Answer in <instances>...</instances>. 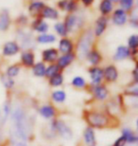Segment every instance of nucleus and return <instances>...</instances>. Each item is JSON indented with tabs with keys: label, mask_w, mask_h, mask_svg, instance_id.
I'll return each instance as SVG.
<instances>
[{
	"label": "nucleus",
	"mask_w": 138,
	"mask_h": 146,
	"mask_svg": "<svg viewBox=\"0 0 138 146\" xmlns=\"http://www.w3.org/2000/svg\"><path fill=\"white\" fill-rule=\"evenodd\" d=\"M94 38H95V35L93 33V31L91 30L84 31L81 37L79 38L77 43V54L81 59L86 58L88 52L92 49Z\"/></svg>",
	"instance_id": "f257e3e1"
},
{
	"label": "nucleus",
	"mask_w": 138,
	"mask_h": 146,
	"mask_svg": "<svg viewBox=\"0 0 138 146\" xmlns=\"http://www.w3.org/2000/svg\"><path fill=\"white\" fill-rule=\"evenodd\" d=\"M67 33H75L80 31L85 24V20L83 15L76 13H67L63 20Z\"/></svg>",
	"instance_id": "f03ea898"
},
{
	"label": "nucleus",
	"mask_w": 138,
	"mask_h": 146,
	"mask_svg": "<svg viewBox=\"0 0 138 146\" xmlns=\"http://www.w3.org/2000/svg\"><path fill=\"white\" fill-rule=\"evenodd\" d=\"M86 121L91 126L96 128H102L107 126L109 119L102 113L90 112L86 115Z\"/></svg>",
	"instance_id": "7ed1b4c3"
},
{
	"label": "nucleus",
	"mask_w": 138,
	"mask_h": 146,
	"mask_svg": "<svg viewBox=\"0 0 138 146\" xmlns=\"http://www.w3.org/2000/svg\"><path fill=\"white\" fill-rule=\"evenodd\" d=\"M129 20V13L123 11L122 9L117 8L111 14V21L114 26L117 27H121L128 23Z\"/></svg>",
	"instance_id": "20e7f679"
},
{
	"label": "nucleus",
	"mask_w": 138,
	"mask_h": 146,
	"mask_svg": "<svg viewBox=\"0 0 138 146\" xmlns=\"http://www.w3.org/2000/svg\"><path fill=\"white\" fill-rule=\"evenodd\" d=\"M109 23V18L106 16H98L95 22V27H94L93 33L95 37H100L105 33Z\"/></svg>",
	"instance_id": "39448f33"
},
{
	"label": "nucleus",
	"mask_w": 138,
	"mask_h": 146,
	"mask_svg": "<svg viewBox=\"0 0 138 146\" xmlns=\"http://www.w3.org/2000/svg\"><path fill=\"white\" fill-rule=\"evenodd\" d=\"M18 45L20 48H25L26 50H28V48H30L31 46H33V38H32L31 33H28L26 31L20 30L18 31Z\"/></svg>",
	"instance_id": "423d86ee"
},
{
	"label": "nucleus",
	"mask_w": 138,
	"mask_h": 146,
	"mask_svg": "<svg viewBox=\"0 0 138 146\" xmlns=\"http://www.w3.org/2000/svg\"><path fill=\"white\" fill-rule=\"evenodd\" d=\"M45 2L42 0H32L28 6V13L32 18L40 17V13L45 7Z\"/></svg>",
	"instance_id": "0eeeda50"
},
{
	"label": "nucleus",
	"mask_w": 138,
	"mask_h": 146,
	"mask_svg": "<svg viewBox=\"0 0 138 146\" xmlns=\"http://www.w3.org/2000/svg\"><path fill=\"white\" fill-rule=\"evenodd\" d=\"M20 46L16 41H9L5 43L2 48V54L6 57H11L16 55L20 51Z\"/></svg>",
	"instance_id": "6e6552de"
},
{
	"label": "nucleus",
	"mask_w": 138,
	"mask_h": 146,
	"mask_svg": "<svg viewBox=\"0 0 138 146\" xmlns=\"http://www.w3.org/2000/svg\"><path fill=\"white\" fill-rule=\"evenodd\" d=\"M53 128H54V130L57 131V132L61 135V137H63L64 139H72V137H73L72 131L65 123H64V122L60 121H54L53 122Z\"/></svg>",
	"instance_id": "1a4fd4ad"
},
{
	"label": "nucleus",
	"mask_w": 138,
	"mask_h": 146,
	"mask_svg": "<svg viewBox=\"0 0 138 146\" xmlns=\"http://www.w3.org/2000/svg\"><path fill=\"white\" fill-rule=\"evenodd\" d=\"M40 17L45 19H48V20H58L60 18V13H59L58 9H56L52 6H48V5H45V7L43 8L42 11L40 13Z\"/></svg>",
	"instance_id": "9d476101"
},
{
	"label": "nucleus",
	"mask_w": 138,
	"mask_h": 146,
	"mask_svg": "<svg viewBox=\"0 0 138 146\" xmlns=\"http://www.w3.org/2000/svg\"><path fill=\"white\" fill-rule=\"evenodd\" d=\"M31 29L40 34L46 33L49 30V25L43 18L36 17L33 18V21L31 22Z\"/></svg>",
	"instance_id": "9b49d317"
},
{
	"label": "nucleus",
	"mask_w": 138,
	"mask_h": 146,
	"mask_svg": "<svg viewBox=\"0 0 138 146\" xmlns=\"http://www.w3.org/2000/svg\"><path fill=\"white\" fill-rule=\"evenodd\" d=\"M74 50V43L71 39L67 37L61 38L59 41V46H58V51H60L63 54L67 53H72Z\"/></svg>",
	"instance_id": "f8f14e48"
},
{
	"label": "nucleus",
	"mask_w": 138,
	"mask_h": 146,
	"mask_svg": "<svg viewBox=\"0 0 138 146\" xmlns=\"http://www.w3.org/2000/svg\"><path fill=\"white\" fill-rule=\"evenodd\" d=\"M76 58V54L74 52L72 53H67V54H61V56L58 57L57 59V64L56 65L58 66V68L60 69H64L68 66L70 64H72L73 61L75 60Z\"/></svg>",
	"instance_id": "ddd939ff"
},
{
	"label": "nucleus",
	"mask_w": 138,
	"mask_h": 146,
	"mask_svg": "<svg viewBox=\"0 0 138 146\" xmlns=\"http://www.w3.org/2000/svg\"><path fill=\"white\" fill-rule=\"evenodd\" d=\"M59 57V51L57 48H46L45 50L42 52V58L45 63L54 64L57 61Z\"/></svg>",
	"instance_id": "4468645a"
},
{
	"label": "nucleus",
	"mask_w": 138,
	"mask_h": 146,
	"mask_svg": "<svg viewBox=\"0 0 138 146\" xmlns=\"http://www.w3.org/2000/svg\"><path fill=\"white\" fill-rule=\"evenodd\" d=\"M11 23L10 11L7 9L0 11V31H7Z\"/></svg>",
	"instance_id": "2eb2a0df"
},
{
	"label": "nucleus",
	"mask_w": 138,
	"mask_h": 146,
	"mask_svg": "<svg viewBox=\"0 0 138 146\" xmlns=\"http://www.w3.org/2000/svg\"><path fill=\"white\" fill-rule=\"evenodd\" d=\"M131 57V50L127 46L120 45L116 48V50L114 54V61H123Z\"/></svg>",
	"instance_id": "dca6fc26"
},
{
	"label": "nucleus",
	"mask_w": 138,
	"mask_h": 146,
	"mask_svg": "<svg viewBox=\"0 0 138 146\" xmlns=\"http://www.w3.org/2000/svg\"><path fill=\"white\" fill-rule=\"evenodd\" d=\"M114 10V4L110 2L109 0H101L98 5V11L102 16L108 17L111 15Z\"/></svg>",
	"instance_id": "f3484780"
},
{
	"label": "nucleus",
	"mask_w": 138,
	"mask_h": 146,
	"mask_svg": "<svg viewBox=\"0 0 138 146\" xmlns=\"http://www.w3.org/2000/svg\"><path fill=\"white\" fill-rule=\"evenodd\" d=\"M21 63L27 68H32L35 64V54L31 50H24L21 53Z\"/></svg>",
	"instance_id": "a211bd4d"
},
{
	"label": "nucleus",
	"mask_w": 138,
	"mask_h": 146,
	"mask_svg": "<svg viewBox=\"0 0 138 146\" xmlns=\"http://www.w3.org/2000/svg\"><path fill=\"white\" fill-rule=\"evenodd\" d=\"M103 77L106 79L108 82L116 81L117 77H118V71H117V68L113 65L107 66L106 68L103 69Z\"/></svg>",
	"instance_id": "6ab92c4d"
},
{
	"label": "nucleus",
	"mask_w": 138,
	"mask_h": 146,
	"mask_svg": "<svg viewBox=\"0 0 138 146\" xmlns=\"http://www.w3.org/2000/svg\"><path fill=\"white\" fill-rule=\"evenodd\" d=\"M89 74L93 84H100L102 78H103V69L98 66H92L89 69Z\"/></svg>",
	"instance_id": "aec40b11"
},
{
	"label": "nucleus",
	"mask_w": 138,
	"mask_h": 146,
	"mask_svg": "<svg viewBox=\"0 0 138 146\" xmlns=\"http://www.w3.org/2000/svg\"><path fill=\"white\" fill-rule=\"evenodd\" d=\"M86 59L88 60V62H89L93 66H96L101 62L102 56H101V54L99 53V51H98L96 49L93 48V49H91L89 52H88V54L86 56Z\"/></svg>",
	"instance_id": "412c9836"
},
{
	"label": "nucleus",
	"mask_w": 138,
	"mask_h": 146,
	"mask_svg": "<svg viewBox=\"0 0 138 146\" xmlns=\"http://www.w3.org/2000/svg\"><path fill=\"white\" fill-rule=\"evenodd\" d=\"M84 141L87 146H96V137H95V132L91 127H88L84 131Z\"/></svg>",
	"instance_id": "4be33fe9"
},
{
	"label": "nucleus",
	"mask_w": 138,
	"mask_h": 146,
	"mask_svg": "<svg viewBox=\"0 0 138 146\" xmlns=\"http://www.w3.org/2000/svg\"><path fill=\"white\" fill-rule=\"evenodd\" d=\"M57 38L52 33H42L36 37V42L39 44H52L56 42Z\"/></svg>",
	"instance_id": "5701e85b"
},
{
	"label": "nucleus",
	"mask_w": 138,
	"mask_h": 146,
	"mask_svg": "<svg viewBox=\"0 0 138 146\" xmlns=\"http://www.w3.org/2000/svg\"><path fill=\"white\" fill-rule=\"evenodd\" d=\"M128 48L131 50V56L136 55L138 48V36L136 34H133L128 39Z\"/></svg>",
	"instance_id": "b1692460"
},
{
	"label": "nucleus",
	"mask_w": 138,
	"mask_h": 146,
	"mask_svg": "<svg viewBox=\"0 0 138 146\" xmlns=\"http://www.w3.org/2000/svg\"><path fill=\"white\" fill-rule=\"evenodd\" d=\"M118 5L120 9L129 13L135 8V0H119Z\"/></svg>",
	"instance_id": "393cba45"
},
{
	"label": "nucleus",
	"mask_w": 138,
	"mask_h": 146,
	"mask_svg": "<svg viewBox=\"0 0 138 146\" xmlns=\"http://www.w3.org/2000/svg\"><path fill=\"white\" fill-rule=\"evenodd\" d=\"M122 137L124 138L126 142H129V143H135L137 141V137L131 129H128V128H125L122 131Z\"/></svg>",
	"instance_id": "a878e982"
},
{
	"label": "nucleus",
	"mask_w": 138,
	"mask_h": 146,
	"mask_svg": "<svg viewBox=\"0 0 138 146\" xmlns=\"http://www.w3.org/2000/svg\"><path fill=\"white\" fill-rule=\"evenodd\" d=\"M53 28H54L55 33L61 38L67 37V35H68V33H67L66 28H65V26H64L63 22H61V21L56 22L53 26Z\"/></svg>",
	"instance_id": "bb28decb"
},
{
	"label": "nucleus",
	"mask_w": 138,
	"mask_h": 146,
	"mask_svg": "<svg viewBox=\"0 0 138 146\" xmlns=\"http://www.w3.org/2000/svg\"><path fill=\"white\" fill-rule=\"evenodd\" d=\"M79 9H80V5L78 0H67L64 11H66L67 13H76Z\"/></svg>",
	"instance_id": "cd10ccee"
},
{
	"label": "nucleus",
	"mask_w": 138,
	"mask_h": 146,
	"mask_svg": "<svg viewBox=\"0 0 138 146\" xmlns=\"http://www.w3.org/2000/svg\"><path fill=\"white\" fill-rule=\"evenodd\" d=\"M46 65L45 63L39 62L34 64V66H32V70H33V74L37 77H44L46 74Z\"/></svg>",
	"instance_id": "c85d7f7f"
},
{
	"label": "nucleus",
	"mask_w": 138,
	"mask_h": 146,
	"mask_svg": "<svg viewBox=\"0 0 138 146\" xmlns=\"http://www.w3.org/2000/svg\"><path fill=\"white\" fill-rule=\"evenodd\" d=\"M40 114L44 118L50 119L55 115V109L51 106H45L40 108Z\"/></svg>",
	"instance_id": "c756f323"
},
{
	"label": "nucleus",
	"mask_w": 138,
	"mask_h": 146,
	"mask_svg": "<svg viewBox=\"0 0 138 146\" xmlns=\"http://www.w3.org/2000/svg\"><path fill=\"white\" fill-rule=\"evenodd\" d=\"M95 95L98 100L103 101L108 97V91H107V89L105 88V86H98L95 88Z\"/></svg>",
	"instance_id": "7c9ffc66"
},
{
	"label": "nucleus",
	"mask_w": 138,
	"mask_h": 146,
	"mask_svg": "<svg viewBox=\"0 0 138 146\" xmlns=\"http://www.w3.org/2000/svg\"><path fill=\"white\" fill-rule=\"evenodd\" d=\"M128 22L133 28L136 29L138 27V15H137V8L135 7L133 11H130Z\"/></svg>",
	"instance_id": "2f4dec72"
},
{
	"label": "nucleus",
	"mask_w": 138,
	"mask_h": 146,
	"mask_svg": "<svg viewBox=\"0 0 138 146\" xmlns=\"http://www.w3.org/2000/svg\"><path fill=\"white\" fill-rule=\"evenodd\" d=\"M59 71H60V68H58V66L56 65V64H50V65L46 68L45 76L51 78V77H53L54 75L58 74Z\"/></svg>",
	"instance_id": "473e14b6"
},
{
	"label": "nucleus",
	"mask_w": 138,
	"mask_h": 146,
	"mask_svg": "<svg viewBox=\"0 0 138 146\" xmlns=\"http://www.w3.org/2000/svg\"><path fill=\"white\" fill-rule=\"evenodd\" d=\"M19 72H20V66L17 65H13V66H10L7 68V70H6V75L10 78H13V77H15V76L18 75Z\"/></svg>",
	"instance_id": "72a5a7b5"
},
{
	"label": "nucleus",
	"mask_w": 138,
	"mask_h": 146,
	"mask_svg": "<svg viewBox=\"0 0 138 146\" xmlns=\"http://www.w3.org/2000/svg\"><path fill=\"white\" fill-rule=\"evenodd\" d=\"M52 99L57 102V103H63V102L65 101L66 99V94L64 91H61V90H59V91H55L52 93Z\"/></svg>",
	"instance_id": "f704fd0d"
},
{
	"label": "nucleus",
	"mask_w": 138,
	"mask_h": 146,
	"mask_svg": "<svg viewBox=\"0 0 138 146\" xmlns=\"http://www.w3.org/2000/svg\"><path fill=\"white\" fill-rule=\"evenodd\" d=\"M49 83L52 86H61V84L63 83V75L60 74V73H58V74L54 75L53 77L50 78V80H49Z\"/></svg>",
	"instance_id": "c9c22d12"
},
{
	"label": "nucleus",
	"mask_w": 138,
	"mask_h": 146,
	"mask_svg": "<svg viewBox=\"0 0 138 146\" xmlns=\"http://www.w3.org/2000/svg\"><path fill=\"white\" fill-rule=\"evenodd\" d=\"M72 84L75 87H78V88H83L85 86H86V83H85L84 79L83 77H80V76H77L72 80Z\"/></svg>",
	"instance_id": "e433bc0d"
},
{
	"label": "nucleus",
	"mask_w": 138,
	"mask_h": 146,
	"mask_svg": "<svg viewBox=\"0 0 138 146\" xmlns=\"http://www.w3.org/2000/svg\"><path fill=\"white\" fill-rule=\"evenodd\" d=\"M1 80H2V83L4 84V86L7 87V88H11L14 84V82L11 78L8 77L7 75H3L1 77Z\"/></svg>",
	"instance_id": "4c0bfd02"
},
{
	"label": "nucleus",
	"mask_w": 138,
	"mask_h": 146,
	"mask_svg": "<svg viewBox=\"0 0 138 146\" xmlns=\"http://www.w3.org/2000/svg\"><path fill=\"white\" fill-rule=\"evenodd\" d=\"M28 22V17L26 14H20L16 18V24L20 26H26Z\"/></svg>",
	"instance_id": "58836bf2"
},
{
	"label": "nucleus",
	"mask_w": 138,
	"mask_h": 146,
	"mask_svg": "<svg viewBox=\"0 0 138 146\" xmlns=\"http://www.w3.org/2000/svg\"><path fill=\"white\" fill-rule=\"evenodd\" d=\"M66 2H67V0H59L57 2V8L60 11H64V9H65V6H66Z\"/></svg>",
	"instance_id": "ea45409f"
},
{
	"label": "nucleus",
	"mask_w": 138,
	"mask_h": 146,
	"mask_svg": "<svg viewBox=\"0 0 138 146\" xmlns=\"http://www.w3.org/2000/svg\"><path fill=\"white\" fill-rule=\"evenodd\" d=\"M80 2L83 4V7L89 8L94 4V3H95V0H80Z\"/></svg>",
	"instance_id": "a19ab883"
},
{
	"label": "nucleus",
	"mask_w": 138,
	"mask_h": 146,
	"mask_svg": "<svg viewBox=\"0 0 138 146\" xmlns=\"http://www.w3.org/2000/svg\"><path fill=\"white\" fill-rule=\"evenodd\" d=\"M125 139L123 137H121V138H119V139H116V141L114 142V145L113 146H124L125 145Z\"/></svg>",
	"instance_id": "79ce46f5"
},
{
	"label": "nucleus",
	"mask_w": 138,
	"mask_h": 146,
	"mask_svg": "<svg viewBox=\"0 0 138 146\" xmlns=\"http://www.w3.org/2000/svg\"><path fill=\"white\" fill-rule=\"evenodd\" d=\"M4 115H5V119L8 118V116L10 115V106L7 104L4 106Z\"/></svg>",
	"instance_id": "37998d69"
},
{
	"label": "nucleus",
	"mask_w": 138,
	"mask_h": 146,
	"mask_svg": "<svg viewBox=\"0 0 138 146\" xmlns=\"http://www.w3.org/2000/svg\"><path fill=\"white\" fill-rule=\"evenodd\" d=\"M109 1L113 3V4H116V3H118L119 0H109Z\"/></svg>",
	"instance_id": "c03bdc74"
}]
</instances>
